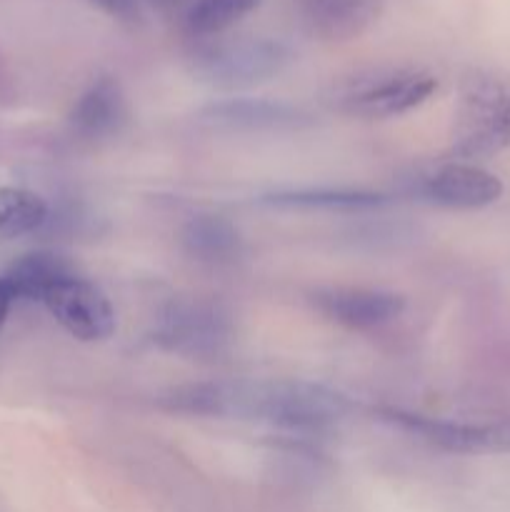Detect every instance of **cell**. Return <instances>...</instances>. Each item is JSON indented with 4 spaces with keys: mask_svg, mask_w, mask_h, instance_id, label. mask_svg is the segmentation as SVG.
I'll use <instances>...</instances> for the list:
<instances>
[{
    "mask_svg": "<svg viewBox=\"0 0 510 512\" xmlns=\"http://www.w3.org/2000/svg\"><path fill=\"white\" fill-rule=\"evenodd\" d=\"M300 120L303 115L290 105L253 98L223 100L200 113V123L218 130H280L293 128Z\"/></svg>",
    "mask_w": 510,
    "mask_h": 512,
    "instance_id": "obj_10",
    "label": "cell"
},
{
    "mask_svg": "<svg viewBox=\"0 0 510 512\" xmlns=\"http://www.w3.org/2000/svg\"><path fill=\"white\" fill-rule=\"evenodd\" d=\"M290 53L270 38H230L203 45L195 55V73L220 88L263 83L288 65Z\"/></svg>",
    "mask_w": 510,
    "mask_h": 512,
    "instance_id": "obj_2",
    "label": "cell"
},
{
    "mask_svg": "<svg viewBox=\"0 0 510 512\" xmlns=\"http://www.w3.org/2000/svg\"><path fill=\"white\" fill-rule=\"evenodd\" d=\"M433 90L435 78H430L428 73L398 70V73L360 80L345 93L343 100L345 110L360 118H393L418 108L433 95Z\"/></svg>",
    "mask_w": 510,
    "mask_h": 512,
    "instance_id": "obj_6",
    "label": "cell"
},
{
    "mask_svg": "<svg viewBox=\"0 0 510 512\" xmlns=\"http://www.w3.org/2000/svg\"><path fill=\"white\" fill-rule=\"evenodd\" d=\"M233 338L230 318L218 305L203 300L173 303L155 328V340L180 355H215Z\"/></svg>",
    "mask_w": 510,
    "mask_h": 512,
    "instance_id": "obj_4",
    "label": "cell"
},
{
    "mask_svg": "<svg viewBox=\"0 0 510 512\" xmlns=\"http://www.w3.org/2000/svg\"><path fill=\"white\" fill-rule=\"evenodd\" d=\"M420 195L440 208L473 210L495 203L503 195V183L490 170L455 163L428 175Z\"/></svg>",
    "mask_w": 510,
    "mask_h": 512,
    "instance_id": "obj_8",
    "label": "cell"
},
{
    "mask_svg": "<svg viewBox=\"0 0 510 512\" xmlns=\"http://www.w3.org/2000/svg\"><path fill=\"white\" fill-rule=\"evenodd\" d=\"M123 115L125 105L118 83H113L110 78H100L80 95L70 113V123L85 138H103L118 128Z\"/></svg>",
    "mask_w": 510,
    "mask_h": 512,
    "instance_id": "obj_11",
    "label": "cell"
},
{
    "mask_svg": "<svg viewBox=\"0 0 510 512\" xmlns=\"http://www.w3.org/2000/svg\"><path fill=\"white\" fill-rule=\"evenodd\" d=\"M40 303L73 338L83 343H98L110 338L115 330V310L108 295L73 268L63 270L43 290Z\"/></svg>",
    "mask_w": 510,
    "mask_h": 512,
    "instance_id": "obj_3",
    "label": "cell"
},
{
    "mask_svg": "<svg viewBox=\"0 0 510 512\" xmlns=\"http://www.w3.org/2000/svg\"><path fill=\"white\" fill-rule=\"evenodd\" d=\"M383 0H300V10L315 35L348 40L378 20Z\"/></svg>",
    "mask_w": 510,
    "mask_h": 512,
    "instance_id": "obj_9",
    "label": "cell"
},
{
    "mask_svg": "<svg viewBox=\"0 0 510 512\" xmlns=\"http://www.w3.org/2000/svg\"><path fill=\"white\" fill-rule=\"evenodd\" d=\"M48 223V205L25 188H0V238L13 240L35 233Z\"/></svg>",
    "mask_w": 510,
    "mask_h": 512,
    "instance_id": "obj_13",
    "label": "cell"
},
{
    "mask_svg": "<svg viewBox=\"0 0 510 512\" xmlns=\"http://www.w3.org/2000/svg\"><path fill=\"white\" fill-rule=\"evenodd\" d=\"M263 203L273 208L300 210H370L383 205L385 198L363 190H295V193L268 195Z\"/></svg>",
    "mask_w": 510,
    "mask_h": 512,
    "instance_id": "obj_14",
    "label": "cell"
},
{
    "mask_svg": "<svg viewBox=\"0 0 510 512\" xmlns=\"http://www.w3.org/2000/svg\"><path fill=\"white\" fill-rule=\"evenodd\" d=\"M183 245L203 263H228L240 253V235L220 215H198L185 225Z\"/></svg>",
    "mask_w": 510,
    "mask_h": 512,
    "instance_id": "obj_12",
    "label": "cell"
},
{
    "mask_svg": "<svg viewBox=\"0 0 510 512\" xmlns=\"http://www.w3.org/2000/svg\"><path fill=\"white\" fill-rule=\"evenodd\" d=\"M15 300L18 298H15L8 278H5V275H0V328H3L5 320H8V313H10V308H13Z\"/></svg>",
    "mask_w": 510,
    "mask_h": 512,
    "instance_id": "obj_19",
    "label": "cell"
},
{
    "mask_svg": "<svg viewBox=\"0 0 510 512\" xmlns=\"http://www.w3.org/2000/svg\"><path fill=\"white\" fill-rule=\"evenodd\" d=\"M388 423L420 435L425 443L448 453H510V420L493 423H453V420L425 418L398 408L380 410Z\"/></svg>",
    "mask_w": 510,
    "mask_h": 512,
    "instance_id": "obj_5",
    "label": "cell"
},
{
    "mask_svg": "<svg viewBox=\"0 0 510 512\" xmlns=\"http://www.w3.org/2000/svg\"><path fill=\"white\" fill-rule=\"evenodd\" d=\"M485 140L510 143V103H500L490 110L485 120Z\"/></svg>",
    "mask_w": 510,
    "mask_h": 512,
    "instance_id": "obj_17",
    "label": "cell"
},
{
    "mask_svg": "<svg viewBox=\"0 0 510 512\" xmlns=\"http://www.w3.org/2000/svg\"><path fill=\"white\" fill-rule=\"evenodd\" d=\"M263 0H195L188 28L198 35H218L253 13Z\"/></svg>",
    "mask_w": 510,
    "mask_h": 512,
    "instance_id": "obj_16",
    "label": "cell"
},
{
    "mask_svg": "<svg viewBox=\"0 0 510 512\" xmlns=\"http://www.w3.org/2000/svg\"><path fill=\"white\" fill-rule=\"evenodd\" d=\"M68 268L70 265L65 263L60 255L33 253V255H25L20 263H15L13 268L5 273V278H8L15 298L38 300L40 303V295H43V290L48 288V285Z\"/></svg>",
    "mask_w": 510,
    "mask_h": 512,
    "instance_id": "obj_15",
    "label": "cell"
},
{
    "mask_svg": "<svg viewBox=\"0 0 510 512\" xmlns=\"http://www.w3.org/2000/svg\"><path fill=\"white\" fill-rule=\"evenodd\" d=\"M103 10L118 18H133L135 15V0H95Z\"/></svg>",
    "mask_w": 510,
    "mask_h": 512,
    "instance_id": "obj_18",
    "label": "cell"
},
{
    "mask_svg": "<svg viewBox=\"0 0 510 512\" xmlns=\"http://www.w3.org/2000/svg\"><path fill=\"white\" fill-rule=\"evenodd\" d=\"M315 308L345 328L368 330L390 323L405 308V300L388 290L328 288L313 295Z\"/></svg>",
    "mask_w": 510,
    "mask_h": 512,
    "instance_id": "obj_7",
    "label": "cell"
},
{
    "mask_svg": "<svg viewBox=\"0 0 510 512\" xmlns=\"http://www.w3.org/2000/svg\"><path fill=\"white\" fill-rule=\"evenodd\" d=\"M160 403L175 413L258 420L290 430H323L350 413V400L333 388L303 380H215L173 388Z\"/></svg>",
    "mask_w": 510,
    "mask_h": 512,
    "instance_id": "obj_1",
    "label": "cell"
}]
</instances>
